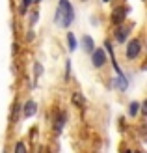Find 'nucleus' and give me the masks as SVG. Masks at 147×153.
Segmentation results:
<instances>
[{"label": "nucleus", "mask_w": 147, "mask_h": 153, "mask_svg": "<svg viewBox=\"0 0 147 153\" xmlns=\"http://www.w3.org/2000/svg\"><path fill=\"white\" fill-rule=\"evenodd\" d=\"M127 13H129V10L127 7H115V10L112 11V22L114 25H121L123 21H125V17H127Z\"/></svg>", "instance_id": "20e7f679"}, {"label": "nucleus", "mask_w": 147, "mask_h": 153, "mask_svg": "<svg viewBox=\"0 0 147 153\" xmlns=\"http://www.w3.org/2000/svg\"><path fill=\"white\" fill-rule=\"evenodd\" d=\"M37 17H39V13H37V11H32V13H30V25H35V22H37Z\"/></svg>", "instance_id": "ddd939ff"}, {"label": "nucleus", "mask_w": 147, "mask_h": 153, "mask_svg": "<svg viewBox=\"0 0 147 153\" xmlns=\"http://www.w3.org/2000/svg\"><path fill=\"white\" fill-rule=\"evenodd\" d=\"M15 149H19V151H24L26 148H24V146H22V144H17V146H15Z\"/></svg>", "instance_id": "f3484780"}, {"label": "nucleus", "mask_w": 147, "mask_h": 153, "mask_svg": "<svg viewBox=\"0 0 147 153\" xmlns=\"http://www.w3.org/2000/svg\"><path fill=\"white\" fill-rule=\"evenodd\" d=\"M34 0H22V4H21V13H26V10L30 7V4H32Z\"/></svg>", "instance_id": "f8f14e48"}, {"label": "nucleus", "mask_w": 147, "mask_h": 153, "mask_svg": "<svg viewBox=\"0 0 147 153\" xmlns=\"http://www.w3.org/2000/svg\"><path fill=\"white\" fill-rule=\"evenodd\" d=\"M129 32H130V26H125V25L121 22L119 28L115 30V39H117L119 43H123V41H125L127 37H129Z\"/></svg>", "instance_id": "39448f33"}, {"label": "nucleus", "mask_w": 147, "mask_h": 153, "mask_svg": "<svg viewBox=\"0 0 147 153\" xmlns=\"http://www.w3.org/2000/svg\"><path fill=\"white\" fill-rule=\"evenodd\" d=\"M35 75H41V65L35 64Z\"/></svg>", "instance_id": "dca6fc26"}, {"label": "nucleus", "mask_w": 147, "mask_h": 153, "mask_svg": "<svg viewBox=\"0 0 147 153\" xmlns=\"http://www.w3.org/2000/svg\"><path fill=\"white\" fill-rule=\"evenodd\" d=\"M71 101H73L76 106H80V108H84V106H86V101H84V97H82L80 91H75V94L71 95Z\"/></svg>", "instance_id": "0eeeda50"}, {"label": "nucleus", "mask_w": 147, "mask_h": 153, "mask_svg": "<svg viewBox=\"0 0 147 153\" xmlns=\"http://www.w3.org/2000/svg\"><path fill=\"white\" fill-rule=\"evenodd\" d=\"M73 21H75V11H73L71 2L69 0H60L56 13H54V22L61 28H67V26H71Z\"/></svg>", "instance_id": "f257e3e1"}, {"label": "nucleus", "mask_w": 147, "mask_h": 153, "mask_svg": "<svg viewBox=\"0 0 147 153\" xmlns=\"http://www.w3.org/2000/svg\"><path fill=\"white\" fill-rule=\"evenodd\" d=\"M104 2H110V0H104Z\"/></svg>", "instance_id": "aec40b11"}, {"label": "nucleus", "mask_w": 147, "mask_h": 153, "mask_svg": "<svg viewBox=\"0 0 147 153\" xmlns=\"http://www.w3.org/2000/svg\"><path fill=\"white\" fill-rule=\"evenodd\" d=\"M142 112L147 114V99H145V103H143V106H142Z\"/></svg>", "instance_id": "a211bd4d"}, {"label": "nucleus", "mask_w": 147, "mask_h": 153, "mask_svg": "<svg viewBox=\"0 0 147 153\" xmlns=\"http://www.w3.org/2000/svg\"><path fill=\"white\" fill-rule=\"evenodd\" d=\"M34 2H41V0H34Z\"/></svg>", "instance_id": "6ab92c4d"}, {"label": "nucleus", "mask_w": 147, "mask_h": 153, "mask_svg": "<svg viewBox=\"0 0 147 153\" xmlns=\"http://www.w3.org/2000/svg\"><path fill=\"white\" fill-rule=\"evenodd\" d=\"M91 62H93V67H103L106 64V52L103 49H95L93 52H91Z\"/></svg>", "instance_id": "7ed1b4c3"}, {"label": "nucleus", "mask_w": 147, "mask_h": 153, "mask_svg": "<svg viewBox=\"0 0 147 153\" xmlns=\"http://www.w3.org/2000/svg\"><path fill=\"white\" fill-rule=\"evenodd\" d=\"M140 108H142L140 103H136V101H134V103H130V105H129V116H132V118H134V116H138Z\"/></svg>", "instance_id": "1a4fd4ad"}, {"label": "nucleus", "mask_w": 147, "mask_h": 153, "mask_svg": "<svg viewBox=\"0 0 147 153\" xmlns=\"http://www.w3.org/2000/svg\"><path fill=\"white\" fill-rule=\"evenodd\" d=\"M82 45H84V49H86L88 52H93L95 51V43H93V39H91L89 36H84L82 37Z\"/></svg>", "instance_id": "6e6552de"}, {"label": "nucleus", "mask_w": 147, "mask_h": 153, "mask_svg": "<svg viewBox=\"0 0 147 153\" xmlns=\"http://www.w3.org/2000/svg\"><path fill=\"white\" fill-rule=\"evenodd\" d=\"M64 121H65V114H61V118L56 120V125H54V129H56V131H61V129H64Z\"/></svg>", "instance_id": "9b49d317"}, {"label": "nucleus", "mask_w": 147, "mask_h": 153, "mask_svg": "<svg viewBox=\"0 0 147 153\" xmlns=\"http://www.w3.org/2000/svg\"><path fill=\"white\" fill-rule=\"evenodd\" d=\"M142 136H143V140H147V123L142 125Z\"/></svg>", "instance_id": "4468645a"}, {"label": "nucleus", "mask_w": 147, "mask_h": 153, "mask_svg": "<svg viewBox=\"0 0 147 153\" xmlns=\"http://www.w3.org/2000/svg\"><path fill=\"white\" fill-rule=\"evenodd\" d=\"M26 39H28V41H32V39H34V32H32V30H30V32L26 34Z\"/></svg>", "instance_id": "2eb2a0df"}, {"label": "nucleus", "mask_w": 147, "mask_h": 153, "mask_svg": "<svg viewBox=\"0 0 147 153\" xmlns=\"http://www.w3.org/2000/svg\"><path fill=\"white\" fill-rule=\"evenodd\" d=\"M35 110H37V105H35V101H28V103L24 105V116H26V118L34 116V114H35Z\"/></svg>", "instance_id": "423d86ee"}, {"label": "nucleus", "mask_w": 147, "mask_h": 153, "mask_svg": "<svg viewBox=\"0 0 147 153\" xmlns=\"http://www.w3.org/2000/svg\"><path fill=\"white\" fill-rule=\"evenodd\" d=\"M140 52H142V43H140V39H130L129 45H127V51H125L127 60L138 58V56H140Z\"/></svg>", "instance_id": "f03ea898"}, {"label": "nucleus", "mask_w": 147, "mask_h": 153, "mask_svg": "<svg viewBox=\"0 0 147 153\" xmlns=\"http://www.w3.org/2000/svg\"><path fill=\"white\" fill-rule=\"evenodd\" d=\"M67 43H69V51H75L76 49V45H78V43H76V39H75V34H71V32L67 34Z\"/></svg>", "instance_id": "9d476101"}]
</instances>
